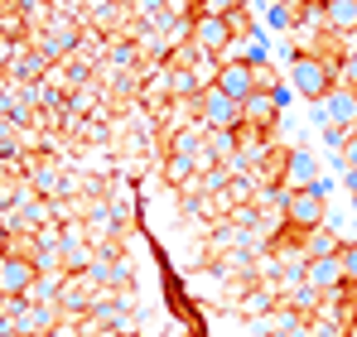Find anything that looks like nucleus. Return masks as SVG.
I'll use <instances>...</instances> for the list:
<instances>
[{"label":"nucleus","mask_w":357,"mask_h":337,"mask_svg":"<svg viewBox=\"0 0 357 337\" xmlns=\"http://www.w3.org/2000/svg\"><path fill=\"white\" fill-rule=\"evenodd\" d=\"M290 82H295V92L304 102H324L328 92H333V72H328V63L314 54H295L290 58Z\"/></svg>","instance_id":"1"},{"label":"nucleus","mask_w":357,"mask_h":337,"mask_svg":"<svg viewBox=\"0 0 357 337\" xmlns=\"http://www.w3.org/2000/svg\"><path fill=\"white\" fill-rule=\"evenodd\" d=\"M319 111H314V120L324 125V130H353V120H357V92L353 87H333L324 102H314Z\"/></svg>","instance_id":"2"},{"label":"nucleus","mask_w":357,"mask_h":337,"mask_svg":"<svg viewBox=\"0 0 357 337\" xmlns=\"http://www.w3.org/2000/svg\"><path fill=\"white\" fill-rule=\"evenodd\" d=\"M285 222L295 231H319L324 226V183L319 188H299L285 198Z\"/></svg>","instance_id":"3"},{"label":"nucleus","mask_w":357,"mask_h":337,"mask_svg":"<svg viewBox=\"0 0 357 337\" xmlns=\"http://www.w3.org/2000/svg\"><path fill=\"white\" fill-rule=\"evenodd\" d=\"M188 39L203 49V54H227L232 49V24H227V15H198L193 24H188Z\"/></svg>","instance_id":"4"},{"label":"nucleus","mask_w":357,"mask_h":337,"mask_svg":"<svg viewBox=\"0 0 357 337\" xmlns=\"http://www.w3.org/2000/svg\"><path fill=\"white\" fill-rule=\"evenodd\" d=\"M227 102H246L251 92H256V82H251V63L246 58H222V68H218V82H213Z\"/></svg>","instance_id":"5"},{"label":"nucleus","mask_w":357,"mask_h":337,"mask_svg":"<svg viewBox=\"0 0 357 337\" xmlns=\"http://www.w3.org/2000/svg\"><path fill=\"white\" fill-rule=\"evenodd\" d=\"M34 289V260L24 256H0V299H24Z\"/></svg>","instance_id":"6"},{"label":"nucleus","mask_w":357,"mask_h":337,"mask_svg":"<svg viewBox=\"0 0 357 337\" xmlns=\"http://www.w3.org/2000/svg\"><path fill=\"white\" fill-rule=\"evenodd\" d=\"M198 116H203L213 130H232V125H241V107L227 102L218 87H203V92H198Z\"/></svg>","instance_id":"7"},{"label":"nucleus","mask_w":357,"mask_h":337,"mask_svg":"<svg viewBox=\"0 0 357 337\" xmlns=\"http://www.w3.org/2000/svg\"><path fill=\"white\" fill-rule=\"evenodd\" d=\"M304 284H309L314 294H333V289L343 284V260H338V256L309 260V265H304Z\"/></svg>","instance_id":"8"},{"label":"nucleus","mask_w":357,"mask_h":337,"mask_svg":"<svg viewBox=\"0 0 357 337\" xmlns=\"http://www.w3.org/2000/svg\"><path fill=\"white\" fill-rule=\"evenodd\" d=\"M280 97L275 92H251L246 102H241V120L246 125H256V130H266V125H275V116H280Z\"/></svg>","instance_id":"9"},{"label":"nucleus","mask_w":357,"mask_h":337,"mask_svg":"<svg viewBox=\"0 0 357 337\" xmlns=\"http://www.w3.org/2000/svg\"><path fill=\"white\" fill-rule=\"evenodd\" d=\"M324 178H319V164H314V155H304V150H295L290 159H285V188L290 193H299V188H319Z\"/></svg>","instance_id":"10"},{"label":"nucleus","mask_w":357,"mask_h":337,"mask_svg":"<svg viewBox=\"0 0 357 337\" xmlns=\"http://www.w3.org/2000/svg\"><path fill=\"white\" fill-rule=\"evenodd\" d=\"M324 24L328 29H357V0H324Z\"/></svg>","instance_id":"11"},{"label":"nucleus","mask_w":357,"mask_h":337,"mask_svg":"<svg viewBox=\"0 0 357 337\" xmlns=\"http://www.w3.org/2000/svg\"><path fill=\"white\" fill-rule=\"evenodd\" d=\"M304 251H309V260H319V256H338V241L319 226V231H309V236H304Z\"/></svg>","instance_id":"12"},{"label":"nucleus","mask_w":357,"mask_h":337,"mask_svg":"<svg viewBox=\"0 0 357 337\" xmlns=\"http://www.w3.org/2000/svg\"><path fill=\"white\" fill-rule=\"evenodd\" d=\"M338 260H343V280L357 284V241L353 246H338Z\"/></svg>","instance_id":"13"},{"label":"nucleus","mask_w":357,"mask_h":337,"mask_svg":"<svg viewBox=\"0 0 357 337\" xmlns=\"http://www.w3.org/2000/svg\"><path fill=\"white\" fill-rule=\"evenodd\" d=\"M241 0H203V15H232Z\"/></svg>","instance_id":"14"},{"label":"nucleus","mask_w":357,"mask_h":337,"mask_svg":"<svg viewBox=\"0 0 357 337\" xmlns=\"http://www.w3.org/2000/svg\"><path fill=\"white\" fill-rule=\"evenodd\" d=\"M343 77H348L343 87H353V92H357V49L348 54V63H343Z\"/></svg>","instance_id":"15"},{"label":"nucleus","mask_w":357,"mask_h":337,"mask_svg":"<svg viewBox=\"0 0 357 337\" xmlns=\"http://www.w3.org/2000/svg\"><path fill=\"white\" fill-rule=\"evenodd\" d=\"M343 164L357 168V140H353V135H348V145H343Z\"/></svg>","instance_id":"16"},{"label":"nucleus","mask_w":357,"mask_h":337,"mask_svg":"<svg viewBox=\"0 0 357 337\" xmlns=\"http://www.w3.org/2000/svg\"><path fill=\"white\" fill-rule=\"evenodd\" d=\"M5 58H10V39L0 34V63H5Z\"/></svg>","instance_id":"17"},{"label":"nucleus","mask_w":357,"mask_h":337,"mask_svg":"<svg viewBox=\"0 0 357 337\" xmlns=\"http://www.w3.org/2000/svg\"><path fill=\"white\" fill-rule=\"evenodd\" d=\"M348 188H353V198H357V168H348Z\"/></svg>","instance_id":"18"},{"label":"nucleus","mask_w":357,"mask_h":337,"mask_svg":"<svg viewBox=\"0 0 357 337\" xmlns=\"http://www.w3.org/2000/svg\"><path fill=\"white\" fill-rule=\"evenodd\" d=\"M348 337H357V318H353V323H348Z\"/></svg>","instance_id":"19"},{"label":"nucleus","mask_w":357,"mask_h":337,"mask_svg":"<svg viewBox=\"0 0 357 337\" xmlns=\"http://www.w3.org/2000/svg\"><path fill=\"white\" fill-rule=\"evenodd\" d=\"M348 135H353V140H357V120H353V130H348Z\"/></svg>","instance_id":"20"},{"label":"nucleus","mask_w":357,"mask_h":337,"mask_svg":"<svg viewBox=\"0 0 357 337\" xmlns=\"http://www.w3.org/2000/svg\"><path fill=\"white\" fill-rule=\"evenodd\" d=\"M0 256H5V236H0Z\"/></svg>","instance_id":"21"},{"label":"nucleus","mask_w":357,"mask_h":337,"mask_svg":"<svg viewBox=\"0 0 357 337\" xmlns=\"http://www.w3.org/2000/svg\"><path fill=\"white\" fill-rule=\"evenodd\" d=\"M0 5H15V0H0Z\"/></svg>","instance_id":"22"},{"label":"nucleus","mask_w":357,"mask_h":337,"mask_svg":"<svg viewBox=\"0 0 357 337\" xmlns=\"http://www.w3.org/2000/svg\"><path fill=\"white\" fill-rule=\"evenodd\" d=\"M188 5H203V0H188Z\"/></svg>","instance_id":"23"},{"label":"nucleus","mask_w":357,"mask_h":337,"mask_svg":"<svg viewBox=\"0 0 357 337\" xmlns=\"http://www.w3.org/2000/svg\"><path fill=\"white\" fill-rule=\"evenodd\" d=\"M0 323H5V313H0Z\"/></svg>","instance_id":"24"}]
</instances>
